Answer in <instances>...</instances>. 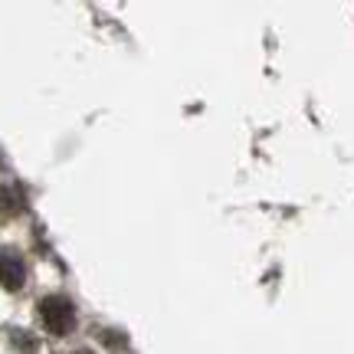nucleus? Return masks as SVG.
Masks as SVG:
<instances>
[{
	"instance_id": "nucleus-1",
	"label": "nucleus",
	"mask_w": 354,
	"mask_h": 354,
	"mask_svg": "<svg viewBox=\"0 0 354 354\" xmlns=\"http://www.w3.org/2000/svg\"><path fill=\"white\" fill-rule=\"evenodd\" d=\"M37 312L50 335H69V331L76 328V308H73V302L66 295H46V299H39Z\"/></svg>"
},
{
	"instance_id": "nucleus-2",
	"label": "nucleus",
	"mask_w": 354,
	"mask_h": 354,
	"mask_svg": "<svg viewBox=\"0 0 354 354\" xmlns=\"http://www.w3.org/2000/svg\"><path fill=\"white\" fill-rule=\"evenodd\" d=\"M26 282V266L13 250H0V286L7 292H20Z\"/></svg>"
},
{
	"instance_id": "nucleus-3",
	"label": "nucleus",
	"mask_w": 354,
	"mask_h": 354,
	"mask_svg": "<svg viewBox=\"0 0 354 354\" xmlns=\"http://www.w3.org/2000/svg\"><path fill=\"white\" fill-rule=\"evenodd\" d=\"M26 210V190L20 184L0 187V216H20Z\"/></svg>"
},
{
	"instance_id": "nucleus-4",
	"label": "nucleus",
	"mask_w": 354,
	"mask_h": 354,
	"mask_svg": "<svg viewBox=\"0 0 354 354\" xmlns=\"http://www.w3.org/2000/svg\"><path fill=\"white\" fill-rule=\"evenodd\" d=\"M76 354H92V351H76Z\"/></svg>"
}]
</instances>
